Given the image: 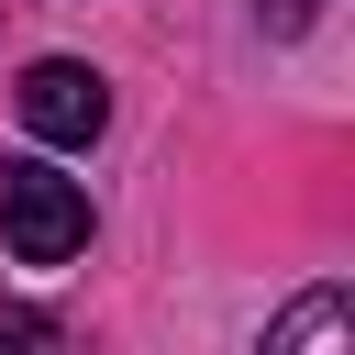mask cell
Instances as JSON below:
<instances>
[{
	"label": "cell",
	"instance_id": "3",
	"mask_svg": "<svg viewBox=\"0 0 355 355\" xmlns=\"http://www.w3.org/2000/svg\"><path fill=\"white\" fill-rule=\"evenodd\" d=\"M333 333H344V300L322 288V300H300V311H288V322L266 333V355H288V344H333Z\"/></svg>",
	"mask_w": 355,
	"mask_h": 355
},
{
	"label": "cell",
	"instance_id": "4",
	"mask_svg": "<svg viewBox=\"0 0 355 355\" xmlns=\"http://www.w3.org/2000/svg\"><path fill=\"white\" fill-rule=\"evenodd\" d=\"M255 11H266V33H311V11H322V0H255Z\"/></svg>",
	"mask_w": 355,
	"mask_h": 355
},
{
	"label": "cell",
	"instance_id": "2",
	"mask_svg": "<svg viewBox=\"0 0 355 355\" xmlns=\"http://www.w3.org/2000/svg\"><path fill=\"white\" fill-rule=\"evenodd\" d=\"M11 111H22V133H44V144H89V133L111 122V89H100V67H78V55H33L22 89H11Z\"/></svg>",
	"mask_w": 355,
	"mask_h": 355
},
{
	"label": "cell",
	"instance_id": "1",
	"mask_svg": "<svg viewBox=\"0 0 355 355\" xmlns=\"http://www.w3.org/2000/svg\"><path fill=\"white\" fill-rule=\"evenodd\" d=\"M0 233H11L22 266H67L89 244V189L55 178V166H33V155H11L0 166Z\"/></svg>",
	"mask_w": 355,
	"mask_h": 355
}]
</instances>
